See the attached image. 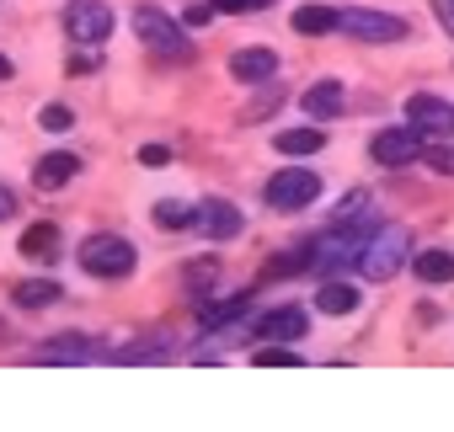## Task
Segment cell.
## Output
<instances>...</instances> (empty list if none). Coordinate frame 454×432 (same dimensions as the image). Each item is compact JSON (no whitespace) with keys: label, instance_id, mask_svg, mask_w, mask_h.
<instances>
[{"label":"cell","instance_id":"cell-14","mask_svg":"<svg viewBox=\"0 0 454 432\" xmlns=\"http://www.w3.org/2000/svg\"><path fill=\"white\" fill-rule=\"evenodd\" d=\"M22 257H33V262H54L59 257V225H33V230H22V246H17Z\"/></svg>","mask_w":454,"mask_h":432},{"label":"cell","instance_id":"cell-23","mask_svg":"<svg viewBox=\"0 0 454 432\" xmlns=\"http://www.w3.org/2000/svg\"><path fill=\"white\" fill-rule=\"evenodd\" d=\"M252 363H257V368H294L300 352H294L289 342H262V347L252 352Z\"/></svg>","mask_w":454,"mask_h":432},{"label":"cell","instance_id":"cell-19","mask_svg":"<svg viewBox=\"0 0 454 432\" xmlns=\"http://www.w3.org/2000/svg\"><path fill=\"white\" fill-rule=\"evenodd\" d=\"M411 273L422 283H454V251H417Z\"/></svg>","mask_w":454,"mask_h":432},{"label":"cell","instance_id":"cell-17","mask_svg":"<svg viewBox=\"0 0 454 432\" xmlns=\"http://www.w3.org/2000/svg\"><path fill=\"white\" fill-rule=\"evenodd\" d=\"M305 112H310V118H321V123H326V118H337V112H342V86H337V81L310 86V91H305Z\"/></svg>","mask_w":454,"mask_h":432},{"label":"cell","instance_id":"cell-7","mask_svg":"<svg viewBox=\"0 0 454 432\" xmlns=\"http://www.w3.org/2000/svg\"><path fill=\"white\" fill-rule=\"evenodd\" d=\"M369 155H374V166H411L417 155H422V134L411 128V123H395V128H380L374 134V144H369Z\"/></svg>","mask_w":454,"mask_h":432},{"label":"cell","instance_id":"cell-5","mask_svg":"<svg viewBox=\"0 0 454 432\" xmlns=\"http://www.w3.org/2000/svg\"><path fill=\"white\" fill-rule=\"evenodd\" d=\"M134 33L145 38V49H155V54H166V59H187V38H182V27L160 12V6H139L134 12Z\"/></svg>","mask_w":454,"mask_h":432},{"label":"cell","instance_id":"cell-9","mask_svg":"<svg viewBox=\"0 0 454 432\" xmlns=\"http://www.w3.org/2000/svg\"><path fill=\"white\" fill-rule=\"evenodd\" d=\"M278 75V54L273 49H236L231 54V81L241 86H268Z\"/></svg>","mask_w":454,"mask_h":432},{"label":"cell","instance_id":"cell-30","mask_svg":"<svg viewBox=\"0 0 454 432\" xmlns=\"http://www.w3.org/2000/svg\"><path fill=\"white\" fill-rule=\"evenodd\" d=\"M12 213H17V192H12V187H0V225H6Z\"/></svg>","mask_w":454,"mask_h":432},{"label":"cell","instance_id":"cell-1","mask_svg":"<svg viewBox=\"0 0 454 432\" xmlns=\"http://www.w3.org/2000/svg\"><path fill=\"white\" fill-rule=\"evenodd\" d=\"M262 197H268V208H278V213H294V208H310V203L321 197V176H316L310 166H284L278 176H268V187H262Z\"/></svg>","mask_w":454,"mask_h":432},{"label":"cell","instance_id":"cell-3","mask_svg":"<svg viewBox=\"0 0 454 432\" xmlns=\"http://www.w3.org/2000/svg\"><path fill=\"white\" fill-rule=\"evenodd\" d=\"M134 262H139V251H134L123 235H91V241L81 246V267H86L91 278H129Z\"/></svg>","mask_w":454,"mask_h":432},{"label":"cell","instance_id":"cell-8","mask_svg":"<svg viewBox=\"0 0 454 432\" xmlns=\"http://www.w3.org/2000/svg\"><path fill=\"white\" fill-rule=\"evenodd\" d=\"M241 208L236 203H224V197H208V203H198V213H192V230L198 235H208V241H231V235H241Z\"/></svg>","mask_w":454,"mask_h":432},{"label":"cell","instance_id":"cell-6","mask_svg":"<svg viewBox=\"0 0 454 432\" xmlns=\"http://www.w3.org/2000/svg\"><path fill=\"white\" fill-rule=\"evenodd\" d=\"M65 33L75 43H107L113 38V12L102 0H70L65 6Z\"/></svg>","mask_w":454,"mask_h":432},{"label":"cell","instance_id":"cell-24","mask_svg":"<svg viewBox=\"0 0 454 432\" xmlns=\"http://www.w3.org/2000/svg\"><path fill=\"white\" fill-rule=\"evenodd\" d=\"M166 358H171L166 342H139V347H123L118 352V363H166Z\"/></svg>","mask_w":454,"mask_h":432},{"label":"cell","instance_id":"cell-2","mask_svg":"<svg viewBox=\"0 0 454 432\" xmlns=\"http://www.w3.org/2000/svg\"><path fill=\"white\" fill-rule=\"evenodd\" d=\"M406 251H411V235H406L401 225H385V230H374V241L364 246L358 273H364L369 283H385V278H395V273H401Z\"/></svg>","mask_w":454,"mask_h":432},{"label":"cell","instance_id":"cell-15","mask_svg":"<svg viewBox=\"0 0 454 432\" xmlns=\"http://www.w3.org/2000/svg\"><path fill=\"white\" fill-rule=\"evenodd\" d=\"M59 294H65L59 283H49V278H27V283L12 289V305H17V310H49Z\"/></svg>","mask_w":454,"mask_h":432},{"label":"cell","instance_id":"cell-12","mask_svg":"<svg viewBox=\"0 0 454 432\" xmlns=\"http://www.w3.org/2000/svg\"><path fill=\"white\" fill-rule=\"evenodd\" d=\"M75 171H81V160L65 155V150H54V155H43V160L33 166V187H38V192H59L65 181H75Z\"/></svg>","mask_w":454,"mask_h":432},{"label":"cell","instance_id":"cell-20","mask_svg":"<svg viewBox=\"0 0 454 432\" xmlns=\"http://www.w3.org/2000/svg\"><path fill=\"white\" fill-rule=\"evenodd\" d=\"M294 33L326 38V33H337V12H332V6H300V12H294Z\"/></svg>","mask_w":454,"mask_h":432},{"label":"cell","instance_id":"cell-13","mask_svg":"<svg viewBox=\"0 0 454 432\" xmlns=\"http://www.w3.org/2000/svg\"><path fill=\"white\" fill-rule=\"evenodd\" d=\"M305 310H273V315H262L257 320V336L262 342H294V336H305Z\"/></svg>","mask_w":454,"mask_h":432},{"label":"cell","instance_id":"cell-28","mask_svg":"<svg viewBox=\"0 0 454 432\" xmlns=\"http://www.w3.org/2000/svg\"><path fill=\"white\" fill-rule=\"evenodd\" d=\"M427 166L443 171V176H454V150H427Z\"/></svg>","mask_w":454,"mask_h":432},{"label":"cell","instance_id":"cell-16","mask_svg":"<svg viewBox=\"0 0 454 432\" xmlns=\"http://www.w3.org/2000/svg\"><path fill=\"white\" fill-rule=\"evenodd\" d=\"M91 358H97V347L86 336H65V342L38 347V363H91Z\"/></svg>","mask_w":454,"mask_h":432},{"label":"cell","instance_id":"cell-11","mask_svg":"<svg viewBox=\"0 0 454 432\" xmlns=\"http://www.w3.org/2000/svg\"><path fill=\"white\" fill-rule=\"evenodd\" d=\"M247 305H252V294H224V299H203L198 305V331L203 336H214V331H224V326H231V320H241L247 315Z\"/></svg>","mask_w":454,"mask_h":432},{"label":"cell","instance_id":"cell-29","mask_svg":"<svg viewBox=\"0 0 454 432\" xmlns=\"http://www.w3.org/2000/svg\"><path fill=\"white\" fill-rule=\"evenodd\" d=\"M433 12H438V22H443V33L454 38V0H433Z\"/></svg>","mask_w":454,"mask_h":432},{"label":"cell","instance_id":"cell-18","mask_svg":"<svg viewBox=\"0 0 454 432\" xmlns=\"http://www.w3.org/2000/svg\"><path fill=\"white\" fill-rule=\"evenodd\" d=\"M316 310H321V315H353V310H358V289H353V283H321Z\"/></svg>","mask_w":454,"mask_h":432},{"label":"cell","instance_id":"cell-31","mask_svg":"<svg viewBox=\"0 0 454 432\" xmlns=\"http://www.w3.org/2000/svg\"><path fill=\"white\" fill-rule=\"evenodd\" d=\"M12 75H17V70H12V59H6V54H0V81H12Z\"/></svg>","mask_w":454,"mask_h":432},{"label":"cell","instance_id":"cell-4","mask_svg":"<svg viewBox=\"0 0 454 432\" xmlns=\"http://www.w3.org/2000/svg\"><path fill=\"white\" fill-rule=\"evenodd\" d=\"M337 27H342L348 38H364V43H395V38H411V22L385 17V12H364V6L337 12Z\"/></svg>","mask_w":454,"mask_h":432},{"label":"cell","instance_id":"cell-26","mask_svg":"<svg viewBox=\"0 0 454 432\" xmlns=\"http://www.w3.org/2000/svg\"><path fill=\"white\" fill-rule=\"evenodd\" d=\"M214 12H236V17H247V12H268L273 0H208Z\"/></svg>","mask_w":454,"mask_h":432},{"label":"cell","instance_id":"cell-21","mask_svg":"<svg viewBox=\"0 0 454 432\" xmlns=\"http://www.w3.org/2000/svg\"><path fill=\"white\" fill-rule=\"evenodd\" d=\"M321 144H326V134H321L316 123H310V128H284V134H278V150H284V155H316Z\"/></svg>","mask_w":454,"mask_h":432},{"label":"cell","instance_id":"cell-10","mask_svg":"<svg viewBox=\"0 0 454 432\" xmlns=\"http://www.w3.org/2000/svg\"><path fill=\"white\" fill-rule=\"evenodd\" d=\"M406 123H411L417 134H449V128H454V107L438 102V96H411V102H406Z\"/></svg>","mask_w":454,"mask_h":432},{"label":"cell","instance_id":"cell-27","mask_svg":"<svg viewBox=\"0 0 454 432\" xmlns=\"http://www.w3.org/2000/svg\"><path fill=\"white\" fill-rule=\"evenodd\" d=\"M166 160H171V150H166V144H145V150H139V166H150V171H155V166H166Z\"/></svg>","mask_w":454,"mask_h":432},{"label":"cell","instance_id":"cell-25","mask_svg":"<svg viewBox=\"0 0 454 432\" xmlns=\"http://www.w3.org/2000/svg\"><path fill=\"white\" fill-rule=\"evenodd\" d=\"M38 123H43V128H49V134H65V128H70V123H75V112H70V107H59V102H54V107H43V112H38Z\"/></svg>","mask_w":454,"mask_h":432},{"label":"cell","instance_id":"cell-22","mask_svg":"<svg viewBox=\"0 0 454 432\" xmlns=\"http://www.w3.org/2000/svg\"><path fill=\"white\" fill-rule=\"evenodd\" d=\"M192 213H198V208H187V203H176V197H160V203H155V225H160V230H192Z\"/></svg>","mask_w":454,"mask_h":432}]
</instances>
